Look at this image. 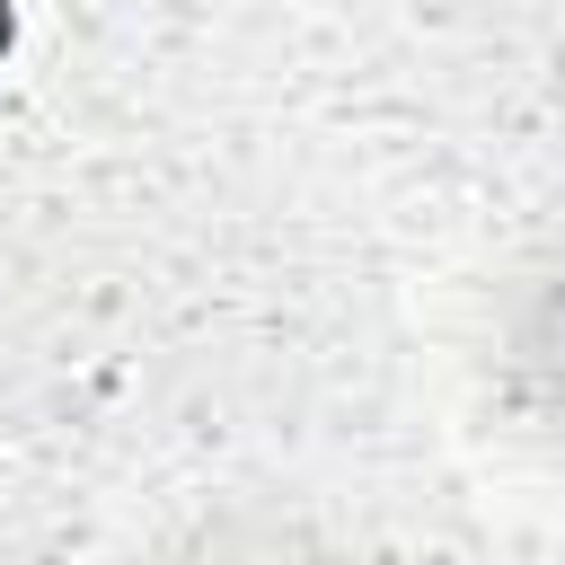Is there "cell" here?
Here are the masks:
<instances>
[{"label":"cell","mask_w":565,"mask_h":565,"mask_svg":"<svg viewBox=\"0 0 565 565\" xmlns=\"http://www.w3.org/2000/svg\"><path fill=\"white\" fill-rule=\"evenodd\" d=\"M0 53H9V0H0Z\"/></svg>","instance_id":"6da1fadb"}]
</instances>
